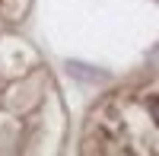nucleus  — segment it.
Instances as JSON below:
<instances>
[{
    "instance_id": "obj_1",
    "label": "nucleus",
    "mask_w": 159,
    "mask_h": 156,
    "mask_svg": "<svg viewBox=\"0 0 159 156\" xmlns=\"http://www.w3.org/2000/svg\"><path fill=\"white\" fill-rule=\"evenodd\" d=\"M67 70H70V76H76V80H89V83H105L108 80V73H102V70H92V67H86V64H80V61H70L67 64Z\"/></svg>"
},
{
    "instance_id": "obj_2",
    "label": "nucleus",
    "mask_w": 159,
    "mask_h": 156,
    "mask_svg": "<svg viewBox=\"0 0 159 156\" xmlns=\"http://www.w3.org/2000/svg\"><path fill=\"white\" fill-rule=\"evenodd\" d=\"M147 108L153 112V121L159 124V99H156V96H153V99H147Z\"/></svg>"
},
{
    "instance_id": "obj_3",
    "label": "nucleus",
    "mask_w": 159,
    "mask_h": 156,
    "mask_svg": "<svg viewBox=\"0 0 159 156\" xmlns=\"http://www.w3.org/2000/svg\"><path fill=\"white\" fill-rule=\"evenodd\" d=\"M150 57H153V61H156V57H159V48H156V51H153V54H150Z\"/></svg>"
}]
</instances>
